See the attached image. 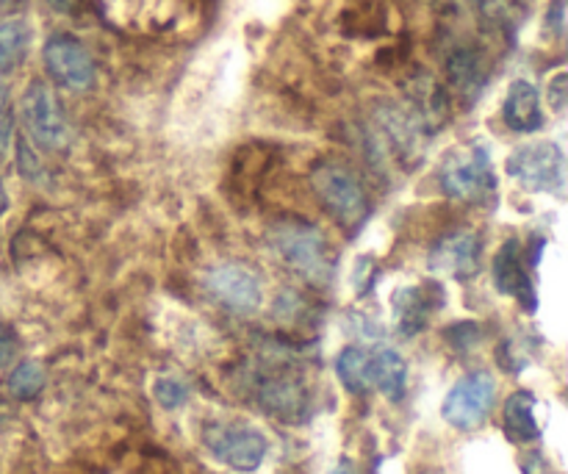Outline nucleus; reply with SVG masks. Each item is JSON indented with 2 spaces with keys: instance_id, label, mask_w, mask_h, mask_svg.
I'll return each mask as SVG.
<instances>
[{
  "instance_id": "obj_8",
  "label": "nucleus",
  "mask_w": 568,
  "mask_h": 474,
  "mask_svg": "<svg viewBox=\"0 0 568 474\" xmlns=\"http://www.w3.org/2000/svg\"><path fill=\"white\" fill-rule=\"evenodd\" d=\"M22 120H26L33 142L44 150H61L70 139L64 111H61L53 89L42 81H33L22 94Z\"/></svg>"
},
{
  "instance_id": "obj_31",
  "label": "nucleus",
  "mask_w": 568,
  "mask_h": 474,
  "mask_svg": "<svg viewBox=\"0 0 568 474\" xmlns=\"http://www.w3.org/2000/svg\"><path fill=\"white\" fill-rule=\"evenodd\" d=\"M22 0H0V6H6V9H14V6H20Z\"/></svg>"
},
{
  "instance_id": "obj_5",
  "label": "nucleus",
  "mask_w": 568,
  "mask_h": 474,
  "mask_svg": "<svg viewBox=\"0 0 568 474\" xmlns=\"http://www.w3.org/2000/svg\"><path fill=\"white\" fill-rule=\"evenodd\" d=\"M497 403V383L488 372H471L460 377L444 397L442 416L458 431H477Z\"/></svg>"
},
{
  "instance_id": "obj_3",
  "label": "nucleus",
  "mask_w": 568,
  "mask_h": 474,
  "mask_svg": "<svg viewBox=\"0 0 568 474\" xmlns=\"http://www.w3.org/2000/svg\"><path fill=\"white\" fill-rule=\"evenodd\" d=\"M508 175L530 192L564 194L566 186V155L555 142H532L516 148L505 164Z\"/></svg>"
},
{
  "instance_id": "obj_12",
  "label": "nucleus",
  "mask_w": 568,
  "mask_h": 474,
  "mask_svg": "<svg viewBox=\"0 0 568 474\" xmlns=\"http://www.w3.org/2000/svg\"><path fill=\"white\" fill-rule=\"evenodd\" d=\"M503 120L516 133H536L544 125L541 94L530 81L519 78L510 83L503 103Z\"/></svg>"
},
{
  "instance_id": "obj_16",
  "label": "nucleus",
  "mask_w": 568,
  "mask_h": 474,
  "mask_svg": "<svg viewBox=\"0 0 568 474\" xmlns=\"http://www.w3.org/2000/svg\"><path fill=\"white\" fill-rule=\"evenodd\" d=\"M505 433L514 442H532L541 436V427L536 422V397L530 392L510 394L505 403Z\"/></svg>"
},
{
  "instance_id": "obj_24",
  "label": "nucleus",
  "mask_w": 568,
  "mask_h": 474,
  "mask_svg": "<svg viewBox=\"0 0 568 474\" xmlns=\"http://www.w3.org/2000/svg\"><path fill=\"white\" fill-rule=\"evenodd\" d=\"M17 167H20V175L28 178V181H37V178H42V164H39L37 155L31 153V148H28V142L22 139L20 144H17Z\"/></svg>"
},
{
  "instance_id": "obj_1",
  "label": "nucleus",
  "mask_w": 568,
  "mask_h": 474,
  "mask_svg": "<svg viewBox=\"0 0 568 474\" xmlns=\"http://www.w3.org/2000/svg\"><path fill=\"white\" fill-rule=\"evenodd\" d=\"M272 253L286 261L294 272L308 278L311 283L331 281V250H327L325 236L314 225L305 222H281L266 236Z\"/></svg>"
},
{
  "instance_id": "obj_33",
  "label": "nucleus",
  "mask_w": 568,
  "mask_h": 474,
  "mask_svg": "<svg viewBox=\"0 0 568 474\" xmlns=\"http://www.w3.org/2000/svg\"><path fill=\"white\" fill-rule=\"evenodd\" d=\"M419 474H436V472H419Z\"/></svg>"
},
{
  "instance_id": "obj_30",
  "label": "nucleus",
  "mask_w": 568,
  "mask_h": 474,
  "mask_svg": "<svg viewBox=\"0 0 568 474\" xmlns=\"http://www.w3.org/2000/svg\"><path fill=\"white\" fill-rule=\"evenodd\" d=\"M6 209H9V194H6L3 181H0V214H6Z\"/></svg>"
},
{
  "instance_id": "obj_17",
  "label": "nucleus",
  "mask_w": 568,
  "mask_h": 474,
  "mask_svg": "<svg viewBox=\"0 0 568 474\" xmlns=\"http://www.w3.org/2000/svg\"><path fill=\"white\" fill-rule=\"evenodd\" d=\"M433 311V297H427L425 289H405L394 297V314L397 325L405 336H414L427 325V316Z\"/></svg>"
},
{
  "instance_id": "obj_14",
  "label": "nucleus",
  "mask_w": 568,
  "mask_h": 474,
  "mask_svg": "<svg viewBox=\"0 0 568 474\" xmlns=\"http://www.w3.org/2000/svg\"><path fill=\"white\" fill-rule=\"evenodd\" d=\"M120 26L150 28L170 22L181 0H100Z\"/></svg>"
},
{
  "instance_id": "obj_29",
  "label": "nucleus",
  "mask_w": 568,
  "mask_h": 474,
  "mask_svg": "<svg viewBox=\"0 0 568 474\" xmlns=\"http://www.w3.org/2000/svg\"><path fill=\"white\" fill-rule=\"evenodd\" d=\"M331 474H355V466L349 464V461H342V464H338Z\"/></svg>"
},
{
  "instance_id": "obj_28",
  "label": "nucleus",
  "mask_w": 568,
  "mask_h": 474,
  "mask_svg": "<svg viewBox=\"0 0 568 474\" xmlns=\"http://www.w3.org/2000/svg\"><path fill=\"white\" fill-rule=\"evenodd\" d=\"M552 17H555V31H560V28H564V0H555Z\"/></svg>"
},
{
  "instance_id": "obj_11",
  "label": "nucleus",
  "mask_w": 568,
  "mask_h": 474,
  "mask_svg": "<svg viewBox=\"0 0 568 474\" xmlns=\"http://www.w3.org/2000/svg\"><path fill=\"white\" fill-rule=\"evenodd\" d=\"M433 272H449L458 278H471L480 270V239L469 231L449 233L433 248L427 259Z\"/></svg>"
},
{
  "instance_id": "obj_6",
  "label": "nucleus",
  "mask_w": 568,
  "mask_h": 474,
  "mask_svg": "<svg viewBox=\"0 0 568 474\" xmlns=\"http://www.w3.org/2000/svg\"><path fill=\"white\" fill-rule=\"evenodd\" d=\"M442 186L444 192L453 200H483L494 189V175H491V161H488V150L475 144V148L455 150L453 155H447V161L442 164Z\"/></svg>"
},
{
  "instance_id": "obj_19",
  "label": "nucleus",
  "mask_w": 568,
  "mask_h": 474,
  "mask_svg": "<svg viewBox=\"0 0 568 474\" xmlns=\"http://www.w3.org/2000/svg\"><path fill=\"white\" fill-rule=\"evenodd\" d=\"M410 100H414V114L419 117L422 125L444 120V114H447V94L430 75H419L410 83Z\"/></svg>"
},
{
  "instance_id": "obj_20",
  "label": "nucleus",
  "mask_w": 568,
  "mask_h": 474,
  "mask_svg": "<svg viewBox=\"0 0 568 474\" xmlns=\"http://www.w3.org/2000/svg\"><path fill=\"white\" fill-rule=\"evenodd\" d=\"M336 375L342 386L353 394L369 392V353L364 347H347L338 353Z\"/></svg>"
},
{
  "instance_id": "obj_25",
  "label": "nucleus",
  "mask_w": 568,
  "mask_h": 474,
  "mask_svg": "<svg viewBox=\"0 0 568 474\" xmlns=\"http://www.w3.org/2000/svg\"><path fill=\"white\" fill-rule=\"evenodd\" d=\"M17 355V336L6 322H0V366H9Z\"/></svg>"
},
{
  "instance_id": "obj_4",
  "label": "nucleus",
  "mask_w": 568,
  "mask_h": 474,
  "mask_svg": "<svg viewBox=\"0 0 568 474\" xmlns=\"http://www.w3.org/2000/svg\"><path fill=\"white\" fill-rule=\"evenodd\" d=\"M203 444L233 472H255L270 453L264 433L250 425H209L203 431Z\"/></svg>"
},
{
  "instance_id": "obj_27",
  "label": "nucleus",
  "mask_w": 568,
  "mask_h": 474,
  "mask_svg": "<svg viewBox=\"0 0 568 474\" xmlns=\"http://www.w3.org/2000/svg\"><path fill=\"white\" fill-rule=\"evenodd\" d=\"M564 89H566V75L564 72H560L558 78H555V89H552V103H555V109L558 111H564Z\"/></svg>"
},
{
  "instance_id": "obj_13",
  "label": "nucleus",
  "mask_w": 568,
  "mask_h": 474,
  "mask_svg": "<svg viewBox=\"0 0 568 474\" xmlns=\"http://www.w3.org/2000/svg\"><path fill=\"white\" fill-rule=\"evenodd\" d=\"M258 403L264 405L270 414L281 416V420L297 422L303 416L305 403V386L292 375H270L258 383Z\"/></svg>"
},
{
  "instance_id": "obj_23",
  "label": "nucleus",
  "mask_w": 568,
  "mask_h": 474,
  "mask_svg": "<svg viewBox=\"0 0 568 474\" xmlns=\"http://www.w3.org/2000/svg\"><path fill=\"white\" fill-rule=\"evenodd\" d=\"M153 397L159 400V405H164V409H170V411L181 409V405L189 400V386L181 381V377L164 375L155 381Z\"/></svg>"
},
{
  "instance_id": "obj_9",
  "label": "nucleus",
  "mask_w": 568,
  "mask_h": 474,
  "mask_svg": "<svg viewBox=\"0 0 568 474\" xmlns=\"http://www.w3.org/2000/svg\"><path fill=\"white\" fill-rule=\"evenodd\" d=\"M44 67L61 89L87 92L94 83V61L89 50L70 33H53L44 42Z\"/></svg>"
},
{
  "instance_id": "obj_32",
  "label": "nucleus",
  "mask_w": 568,
  "mask_h": 474,
  "mask_svg": "<svg viewBox=\"0 0 568 474\" xmlns=\"http://www.w3.org/2000/svg\"><path fill=\"white\" fill-rule=\"evenodd\" d=\"M3 103H6V89L0 87V109H3Z\"/></svg>"
},
{
  "instance_id": "obj_18",
  "label": "nucleus",
  "mask_w": 568,
  "mask_h": 474,
  "mask_svg": "<svg viewBox=\"0 0 568 474\" xmlns=\"http://www.w3.org/2000/svg\"><path fill=\"white\" fill-rule=\"evenodd\" d=\"M447 72L460 94H471L483 87V56L475 48H455L447 59Z\"/></svg>"
},
{
  "instance_id": "obj_21",
  "label": "nucleus",
  "mask_w": 568,
  "mask_h": 474,
  "mask_svg": "<svg viewBox=\"0 0 568 474\" xmlns=\"http://www.w3.org/2000/svg\"><path fill=\"white\" fill-rule=\"evenodd\" d=\"M28 48V28L22 20H9L0 26V72L17 67Z\"/></svg>"
},
{
  "instance_id": "obj_7",
  "label": "nucleus",
  "mask_w": 568,
  "mask_h": 474,
  "mask_svg": "<svg viewBox=\"0 0 568 474\" xmlns=\"http://www.w3.org/2000/svg\"><path fill=\"white\" fill-rule=\"evenodd\" d=\"M205 292L233 314H253L261 305V281L242 261H222L205 272Z\"/></svg>"
},
{
  "instance_id": "obj_15",
  "label": "nucleus",
  "mask_w": 568,
  "mask_h": 474,
  "mask_svg": "<svg viewBox=\"0 0 568 474\" xmlns=\"http://www.w3.org/2000/svg\"><path fill=\"white\" fill-rule=\"evenodd\" d=\"M369 386L381 389L392 403H399L408 389V364L392 347H381L369 353Z\"/></svg>"
},
{
  "instance_id": "obj_2",
  "label": "nucleus",
  "mask_w": 568,
  "mask_h": 474,
  "mask_svg": "<svg viewBox=\"0 0 568 474\" xmlns=\"http://www.w3.org/2000/svg\"><path fill=\"white\" fill-rule=\"evenodd\" d=\"M311 186H314L316 198L325 203V209L331 211L338 225L358 231L366 216H369V200H366L364 186L347 167L325 161L311 175Z\"/></svg>"
},
{
  "instance_id": "obj_26",
  "label": "nucleus",
  "mask_w": 568,
  "mask_h": 474,
  "mask_svg": "<svg viewBox=\"0 0 568 474\" xmlns=\"http://www.w3.org/2000/svg\"><path fill=\"white\" fill-rule=\"evenodd\" d=\"M48 6L53 11H59V14H75L81 0H48Z\"/></svg>"
},
{
  "instance_id": "obj_22",
  "label": "nucleus",
  "mask_w": 568,
  "mask_h": 474,
  "mask_svg": "<svg viewBox=\"0 0 568 474\" xmlns=\"http://www.w3.org/2000/svg\"><path fill=\"white\" fill-rule=\"evenodd\" d=\"M48 375H44V366L37 361H22L20 366H14V372L9 375V392L17 400H33L37 394H42Z\"/></svg>"
},
{
  "instance_id": "obj_10",
  "label": "nucleus",
  "mask_w": 568,
  "mask_h": 474,
  "mask_svg": "<svg viewBox=\"0 0 568 474\" xmlns=\"http://www.w3.org/2000/svg\"><path fill=\"white\" fill-rule=\"evenodd\" d=\"M521 242L519 239H508V242L499 248L497 259H494V286L499 289V294H508L516 297L521 305L527 303V309H536V289H532L530 275L525 270V261H521Z\"/></svg>"
}]
</instances>
